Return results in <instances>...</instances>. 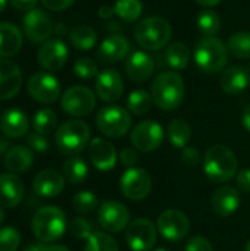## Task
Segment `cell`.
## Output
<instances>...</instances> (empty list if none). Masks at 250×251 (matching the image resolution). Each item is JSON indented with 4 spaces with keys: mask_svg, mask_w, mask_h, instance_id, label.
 <instances>
[{
    "mask_svg": "<svg viewBox=\"0 0 250 251\" xmlns=\"http://www.w3.org/2000/svg\"><path fill=\"white\" fill-rule=\"evenodd\" d=\"M200 6H205V7H214L217 4H220L222 0H196Z\"/></svg>",
    "mask_w": 250,
    "mask_h": 251,
    "instance_id": "55",
    "label": "cell"
},
{
    "mask_svg": "<svg viewBox=\"0 0 250 251\" xmlns=\"http://www.w3.org/2000/svg\"><path fill=\"white\" fill-rule=\"evenodd\" d=\"M57 125V116L52 109H41L32 118V128L35 132L47 135Z\"/></svg>",
    "mask_w": 250,
    "mask_h": 251,
    "instance_id": "38",
    "label": "cell"
},
{
    "mask_svg": "<svg viewBox=\"0 0 250 251\" xmlns=\"http://www.w3.org/2000/svg\"><path fill=\"white\" fill-rule=\"evenodd\" d=\"M130 53V43L124 35L113 34L106 37L96 51V57L100 63H116L127 57Z\"/></svg>",
    "mask_w": 250,
    "mask_h": 251,
    "instance_id": "22",
    "label": "cell"
},
{
    "mask_svg": "<svg viewBox=\"0 0 250 251\" xmlns=\"http://www.w3.org/2000/svg\"><path fill=\"white\" fill-rule=\"evenodd\" d=\"M220 85L222 91L230 96H237L243 93L250 85V72L242 65H234L222 71L220 78Z\"/></svg>",
    "mask_w": 250,
    "mask_h": 251,
    "instance_id": "24",
    "label": "cell"
},
{
    "mask_svg": "<svg viewBox=\"0 0 250 251\" xmlns=\"http://www.w3.org/2000/svg\"><path fill=\"white\" fill-rule=\"evenodd\" d=\"M44 251H69V249L60 244H53V246H46Z\"/></svg>",
    "mask_w": 250,
    "mask_h": 251,
    "instance_id": "56",
    "label": "cell"
},
{
    "mask_svg": "<svg viewBox=\"0 0 250 251\" xmlns=\"http://www.w3.org/2000/svg\"><path fill=\"white\" fill-rule=\"evenodd\" d=\"M113 12L124 22H136L143 12V4L140 0H116Z\"/></svg>",
    "mask_w": 250,
    "mask_h": 251,
    "instance_id": "36",
    "label": "cell"
},
{
    "mask_svg": "<svg viewBox=\"0 0 250 251\" xmlns=\"http://www.w3.org/2000/svg\"><path fill=\"white\" fill-rule=\"evenodd\" d=\"M249 69H250V63H249Z\"/></svg>",
    "mask_w": 250,
    "mask_h": 251,
    "instance_id": "61",
    "label": "cell"
},
{
    "mask_svg": "<svg viewBox=\"0 0 250 251\" xmlns=\"http://www.w3.org/2000/svg\"><path fill=\"white\" fill-rule=\"evenodd\" d=\"M194 60L200 71L218 74L228 63V49L218 37H203L196 44Z\"/></svg>",
    "mask_w": 250,
    "mask_h": 251,
    "instance_id": "6",
    "label": "cell"
},
{
    "mask_svg": "<svg viewBox=\"0 0 250 251\" xmlns=\"http://www.w3.org/2000/svg\"><path fill=\"white\" fill-rule=\"evenodd\" d=\"M37 59H38V63L44 69H47V71H59V69H62L65 66L66 60H68L66 44L59 38L47 40L38 49Z\"/></svg>",
    "mask_w": 250,
    "mask_h": 251,
    "instance_id": "18",
    "label": "cell"
},
{
    "mask_svg": "<svg viewBox=\"0 0 250 251\" xmlns=\"http://www.w3.org/2000/svg\"><path fill=\"white\" fill-rule=\"evenodd\" d=\"M156 228L159 229L161 235L165 240H168L171 243H177V241L184 240L189 235L190 221L186 216V213H183L181 210L168 209L159 215Z\"/></svg>",
    "mask_w": 250,
    "mask_h": 251,
    "instance_id": "10",
    "label": "cell"
},
{
    "mask_svg": "<svg viewBox=\"0 0 250 251\" xmlns=\"http://www.w3.org/2000/svg\"><path fill=\"white\" fill-rule=\"evenodd\" d=\"M10 150V143L6 141L4 138H0V156H6V153Z\"/></svg>",
    "mask_w": 250,
    "mask_h": 251,
    "instance_id": "54",
    "label": "cell"
},
{
    "mask_svg": "<svg viewBox=\"0 0 250 251\" xmlns=\"http://www.w3.org/2000/svg\"><path fill=\"white\" fill-rule=\"evenodd\" d=\"M68 229H69L71 235L74 238H77V240H85L87 241L93 235V226H91V224L85 218H81V216L74 218L69 222Z\"/></svg>",
    "mask_w": 250,
    "mask_h": 251,
    "instance_id": "41",
    "label": "cell"
},
{
    "mask_svg": "<svg viewBox=\"0 0 250 251\" xmlns=\"http://www.w3.org/2000/svg\"><path fill=\"white\" fill-rule=\"evenodd\" d=\"M84 251H119L118 243L108 232H93V235L85 241Z\"/></svg>",
    "mask_w": 250,
    "mask_h": 251,
    "instance_id": "37",
    "label": "cell"
},
{
    "mask_svg": "<svg viewBox=\"0 0 250 251\" xmlns=\"http://www.w3.org/2000/svg\"><path fill=\"white\" fill-rule=\"evenodd\" d=\"M155 251H169V250H168V249H162V247H161V249H158V250H155Z\"/></svg>",
    "mask_w": 250,
    "mask_h": 251,
    "instance_id": "60",
    "label": "cell"
},
{
    "mask_svg": "<svg viewBox=\"0 0 250 251\" xmlns=\"http://www.w3.org/2000/svg\"><path fill=\"white\" fill-rule=\"evenodd\" d=\"M245 251H250V240L248 241V244H246V249H245Z\"/></svg>",
    "mask_w": 250,
    "mask_h": 251,
    "instance_id": "59",
    "label": "cell"
},
{
    "mask_svg": "<svg viewBox=\"0 0 250 251\" xmlns=\"http://www.w3.org/2000/svg\"><path fill=\"white\" fill-rule=\"evenodd\" d=\"M181 160H183V163H184L186 166L196 168V166L200 163L202 156H200V153H199V150H197V149H194V147H189V146H187V147H184V149H183Z\"/></svg>",
    "mask_w": 250,
    "mask_h": 251,
    "instance_id": "44",
    "label": "cell"
},
{
    "mask_svg": "<svg viewBox=\"0 0 250 251\" xmlns=\"http://www.w3.org/2000/svg\"><path fill=\"white\" fill-rule=\"evenodd\" d=\"M28 94L40 103L50 104L55 103L60 96V84L56 76L47 72L34 74L27 84Z\"/></svg>",
    "mask_w": 250,
    "mask_h": 251,
    "instance_id": "13",
    "label": "cell"
},
{
    "mask_svg": "<svg viewBox=\"0 0 250 251\" xmlns=\"http://www.w3.org/2000/svg\"><path fill=\"white\" fill-rule=\"evenodd\" d=\"M119 160H121V163H122L124 166H127V168H134V165H136L137 160H139V154H137V151H136L134 147H125V149H122L121 153H119Z\"/></svg>",
    "mask_w": 250,
    "mask_h": 251,
    "instance_id": "46",
    "label": "cell"
},
{
    "mask_svg": "<svg viewBox=\"0 0 250 251\" xmlns=\"http://www.w3.org/2000/svg\"><path fill=\"white\" fill-rule=\"evenodd\" d=\"M60 104L65 113L75 118H83L94 110L96 96L88 87L74 85L63 93Z\"/></svg>",
    "mask_w": 250,
    "mask_h": 251,
    "instance_id": "8",
    "label": "cell"
},
{
    "mask_svg": "<svg viewBox=\"0 0 250 251\" xmlns=\"http://www.w3.org/2000/svg\"><path fill=\"white\" fill-rule=\"evenodd\" d=\"M6 4H7V0H0V13L6 9Z\"/></svg>",
    "mask_w": 250,
    "mask_h": 251,
    "instance_id": "57",
    "label": "cell"
},
{
    "mask_svg": "<svg viewBox=\"0 0 250 251\" xmlns=\"http://www.w3.org/2000/svg\"><path fill=\"white\" fill-rule=\"evenodd\" d=\"M150 93L159 109L172 112L178 109L184 100V81L177 72H162L155 78Z\"/></svg>",
    "mask_w": 250,
    "mask_h": 251,
    "instance_id": "2",
    "label": "cell"
},
{
    "mask_svg": "<svg viewBox=\"0 0 250 251\" xmlns=\"http://www.w3.org/2000/svg\"><path fill=\"white\" fill-rule=\"evenodd\" d=\"M0 126H1V132L7 138H19L28 132L29 121L22 110L9 109L1 115Z\"/></svg>",
    "mask_w": 250,
    "mask_h": 251,
    "instance_id": "26",
    "label": "cell"
},
{
    "mask_svg": "<svg viewBox=\"0 0 250 251\" xmlns=\"http://www.w3.org/2000/svg\"><path fill=\"white\" fill-rule=\"evenodd\" d=\"M55 31V25L52 18L41 9H32L24 18V32L32 43H46L52 32Z\"/></svg>",
    "mask_w": 250,
    "mask_h": 251,
    "instance_id": "15",
    "label": "cell"
},
{
    "mask_svg": "<svg viewBox=\"0 0 250 251\" xmlns=\"http://www.w3.org/2000/svg\"><path fill=\"white\" fill-rule=\"evenodd\" d=\"M55 34H57L59 37H62V35H66L69 32H68V28H66L65 24H57V25H55Z\"/></svg>",
    "mask_w": 250,
    "mask_h": 251,
    "instance_id": "53",
    "label": "cell"
},
{
    "mask_svg": "<svg viewBox=\"0 0 250 251\" xmlns=\"http://www.w3.org/2000/svg\"><path fill=\"white\" fill-rule=\"evenodd\" d=\"M24 184L15 174L0 175V206L12 209L18 206L24 199Z\"/></svg>",
    "mask_w": 250,
    "mask_h": 251,
    "instance_id": "25",
    "label": "cell"
},
{
    "mask_svg": "<svg viewBox=\"0 0 250 251\" xmlns=\"http://www.w3.org/2000/svg\"><path fill=\"white\" fill-rule=\"evenodd\" d=\"M72 206L78 213L88 215L96 210V207L99 206V200L91 191L84 190V191H78L72 197Z\"/></svg>",
    "mask_w": 250,
    "mask_h": 251,
    "instance_id": "39",
    "label": "cell"
},
{
    "mask_svg": "<svg viewBox=\"0 0 250 251\" xmlns=\"http://www.w3.org/2000/svg\"><path fill=\"white\" fill-rule=\"evenodd\" d=\"M99 224L106 232H121L130 225V212L121 201H105L99 207Z\"/></svg>",
    "mask_w": 250,
    "mask_h": 251,
    "instance_id": "14",
    "label": "cell"
},
{
    "mask_svg": "<svg viewBox=\"0 0 250 251\" xmlns=\"http://www.w3.org/2000/svg\"><path fill=\"white\" fill-rule=\"evenodd\" d=\"M38 0H10V4L19 10V12H31L32 9H35Z\"/></svg>",
    "mask_w": 250,
    "mask_h": 251,
    "instance_id": "49",
    "label": "cell"
},
{
    "mask_svg": "<svg viewBox=\"0 0 250 251\" xmlns=\"http://www.w3.org/2000/svg\"><path fill=\"white\" fill-rule=\"evenodd\" d=\"M165 60L172 69H177V71L186 69L190 62V49L184 43L177 41L168 46L165 51Z\"/></svg>",
    "mask_w": 250,
    "mask_h": 251,
    "instance_id": "33",
    "label": "cell"
},
{
    "mask_svg": "<svg viewBox=\"0 0 250 251\" xmlns=\"http://www.w3.org/2000/svg\"><path fill=\"white\" fill-rule=\"evenodd\" d=\"M68 37H69V43L78 50H90V49L94 47V44L97 41L96 31L88 25H77V26H74L69 31Z\"/></svg>",
    "mask_w": 250,
    "mask_h": 251,
    "instance_id": "30",
    "label": "cell"
},
{
    "mask_svg": "<svg viewBox=\"0 0 250 251\" xmlns=\"http://www.w3.org/2000/svg\"><path fill=\"white\" fill-rule=\"evenodd\" d=\"M197 28L205 37H217L221 29V18L215 10L205 9L197 15Z\"/></svg>",
    "mask_w": 250,
    "mask_h": 251,
    "instance_id": "35",
    "label": "cell"
},
{
    "mask_svg": "<svg viewBox=\"0 0 250 251\" xmlns=\"http://www.w3.org/2000/svg\"><path fill=\"white\" fill-rule=\"evenodd\" d=\"M155 71V60L146 51L137 50L133 51L125 60V74L127 76L137 84L146 82Z\"/></svg>",
    "mask_w": 250,
    "mask_h": 251,
    "instance_id": "20",
    "label": "cell"
},
{
    "mask_svg": "<svg viewBox=\"0 0 250 251\" xmlns=\"http://www.w3.org/2000/svg\"><path fill=\"white\" fill-rule=\"evenodd\" d=\"M125 241L133 251H152L156 244V228L152 221L139 218L130 222Z\"/></svg>",
    "mask_w": 250,
    "mask_h": 251,
    "instance_id": "12",
    "label": "cell"
},
{
    "mask_svg": "<svg viewBox=\"0 0 250 251\" xmlns=\"http://www.w3.org/2000/svg\"><path fill=\"white\" fill-rule=\"evenodd\" d=\"M186 251H214V246L205 237H193L187 241Z\"/></svg>",
    "mask_w": 250,
    "mask_h": 251,
    "instance_id": "45",
    "label": "cell"
},
{
    "mask_svg": "<svg viewBox=\"0 0 250 251\" xmlns=\"http://www.w3.org/2000/svg\"><path fill=\"white\" fill-rule=\"evenodd\" d=\"M46 250V246L44 243H32V244H28L22 251H44Z\"/></svg>",
    "mask_w": 250,
    "mask_h": 251,
    "instance_id": "52",
    "label": "cell"
},
{
    "mask_svg": "<svg viewBox=\"0 0 250 251\" xmlns=\"http://www.w3.org/2000/svg\"><path fill=\"white\" fill-rule=\"evenodd\" d=\"M74 72L78 78L81 79H91L99 75L97 65L93 59L90 57H80L74 63Z\"/></svg>",
    "mask_w": 250,
    "mask_h": 251,
    "instance_id": "42",
    "label": "cell"
},
{
    "mask_svg": "<svg viewBox=\"0 0 250 251\" xmlns=\"http://www.w3.org/2000/svg\"><path fill=\"white\" fill-rule=\"evenodd\" d=\"M240 206V193L237 188L224 185L218 188L212 199H211V207L214 213L220 218H228L234 212H237Z\"/></svg>",
    "mask_w": 250,
    "mask_h": 251,
    "instance_id": "23",
    "label": "cell"
},
{
    "mask_svg": "<svg viewBox=\"0 0 250 251\" xmlns=\"http://www.w3.org/2000/svg\"><path fill=\"white\" fill-rule=\"evenodd\" d=\"M34 237L40 243H53L59 240L66 231V218L63 210L56 206L40 207L31 221Z\"/></svg>",
    "mask_w": 250,
    "mask_h": 251,
    "instance_id": "3",
    "label": "cell"
},
{
    "mask_svg": "<svg viewBox=\"0 0 250 251\" xmlns=\"http://www.w3.org/2000/svg\"><path fill=\"white\" fill-rule=\"evenodd\" d=\"M113 13H115L113 7H109V6H100V9H99V16L102 19H109Z\"/></svg>",
    "mask_w": 250,
    "mask_h": 251,
    "instance_id": "50",
    "label": "cell"
},
{
    "mask_svg": "<svg viewBox=\"0 0 250 251\" xmlns=\"http://www.w3.org/2000/svg\"><path fill=\"white\" fill-rule=\"evenodd\" d=\"M169 143L177 149H184L192 140V126L184 119H172L167 128Z\"/></svg>",
    "mask_w": 250,
    "mask_h": 251,
    "instance_id": "29",
    "label": "cell"
},
{
    "mask_svg": "<svg viewBox=\"0 0 250 251\" xmlns=\"http://www.w3.org/2000/svg\"><path fill=\"white\" fill-rule=\"evenodd\" d=\"M153 103L155 101H153L152 93L146 90H134L130 93L127 99V110L131 112L133 115L143 116L150 112Z\"/></svg>",
    "mask_w": 250,
    "mask_h": 251,
    "instance_id": "31",
    "label": "cell"
},
{
    "mask_svg": "<svg viewBox=\"0 0 250 251\" xmlns=\"http://www.w3.org/2000/svg\"><path fill=\"white\" fill-rule=\"evenodd\" d=\"M22 47V34L18 26L0 22V57H10Z\"/></svg>",
    "mask_w": 250,
    "mask_h": 251,
    "instance_id": "28",
    "label": "cell"
},
{
    "mask_svg": "<svg viewBox=\"0 0 250 251\" xmlns=\"http://www.w3.org/2000/svg\"><path fill=\"white\" fill-rule=\"evenodd\" d=\"M237 157L224 144L211 146L203 157L205 175L215 184H225L237 175Z\"/></svg>",
    "mask_w": 250,
    "mask_h": 251,
    "instance_id": "1",
    "label": "cell"
},
{
    "mask_svg": "<svg viewBox=\"0 0 250 251\" xmlns=\"http://www.w3.org/2000/svg\"><path fill=\"white\" fill-rule=\"evenodd\" d=\"M236 184H237V190L240 193L250 194V169H242L237 172L236 175Z\"/></svg>",
    "mask_w": 250,
    "mask_h": 251,
    "instance_id": "47",
    "label": "cell"
},
{
    "mask_svg": "<svg viewBox=\"0 0 250 251\" xmlns=\"http://www.w3.org/2000/svg\"><path fill=\"white\" fill-rule=\"evenodd\" d=\"M34 163V154L29 147L25 146H13L4 156V168L10 174H22L27 172Z\"/></svg>",
    "mask_w": 250,
    "mask_h": 251,
    "instance_id": "27",
    "label": "cell"
},
{
    "mask_svg": "<svg viewBox=\"0 0 250 251\" xmlns=\"http://www.w3.org/2000/svg\"><path fill=\"white\" fill-rule=\"evenodd\" d=\"M27 143H28L29 149L37 153H46L49 150V140L43 134H38V132L29 134L27 137Z\"/></svg>",
    "mask_w": 250,
    "mask_h": 251,
    "instance_id": "43",
    "label": "cell"
},
{
    "mask_svg": "<svg viewBox=\"0 0 250 251\" xmlns=\"http://www.w3.org/2000/svg\"><path fill=\"white\" fill-rule=\"evenodd\" d=\"M165 132L164 128L155 121H143L134 126L131 131L130 141L133 147L139 151L150 153L161 147L164 143Z\"/></svg>",
    "mask_w": 250,
    "mask_h": 251,
    "instance_id": "11",
    "label": "cell"
},
{
    "mask_svg": "<svg viewBox=\"0 0 250 251\" xmlns=\"http://www.w3.org/2000/svg\"><path fill=\"white\" fill-rule=\"evenodd\" d=\"M119 187L128 200L140 201L152 191V176L141 168H128L121 176Z\"/></svg>",
    "mask_w": 250,
    "mask_h": 251,
    "instance_id": "9",
    "label": "cell"
},
{
    "mask_svg": "<svg viewBox=\"0 0 250 251\" xmlns=\"http://www.w3.org/2000/svg\"><path fill=\"white\" fill-rule=\"evenodd\" d=\"M131 115L127 109L111 104L105 106L97 112L96 125L99 131L108 138H121L131 128Z\"/></svg>",
    "mask_w": 250,
    "mask_h": 251,
    "instance_id": "7",
    "label": "cell"
},
{
    "mask_svg": "<svg viewBox=\"0 0 250 251\" xmlns=\"http://www.w3.org/2000/svg\"><path fill=\"white\" fill-rule=\"evenodd\" d=\"M242 121H243V126L250 132V104L243 110V116H242Z\"/></svg>",
    "mask_w": 250,
    "mask_h": 251,
    "instance_id": "51",
    "label": "cell"
},
{
    "mask_svg": "<svg viewBox=\"0 0 250 251\" xmlns=\"http://www.w3.org/2000/svg\"><path fill=\"white\" fill-rule=\"evenodd\" d=\"M90 134V126L84 121L71 119L57 128L55 134V143L62 154L74 157L88 146Z\"/></svg>",
    "mask_w": 250,
    "mask_h": 251,
    "instance_id": "5",
    "label": "cell"
},
{
    "mask_svg": "<svg viewBox=\"0 0 250 251\" xmlns=\"http://www.w3.org/2000/svg\"><path fill=\"white\" fill-rule=\"evenodd\" d=\"M65 176L55 169H44L34 176L32 190L37 196L52 199L59 196L65 188Z\"/></svg>",
    "mask_w": 250,
    "mask_h": 251,
    "instance_id": "21",
    "label": "cell"
},
{
    "mask_svg": "<svg viewBox=\"0 0 250 251\" xmlns=\"http://www.w3.org/2000/svg\"><path fill=\"white\" fill-rule=\"evenodd\" d=\"M62 175L65 176V179L71 184H81L87 179L88 176V168H87V163L78 157V156H74V157H69L65 163H63V168H62Z\"/></svg>",
    "mask_w": 250,
    "mask_h": 251,
    "instance_id": "32",
    "label": "cell"
},
{
    "mask_svg": "<svg viewBox=\"0 0 250 251\" xmlns=\"http://www.w3.org/2000/svg\"><path fill=\"white\" fill-rule=\"evenodd\" d=\"M88 157H90L91 165L102 172L112 171L118 160L115 146L111 141H108L106 138H100V137L93 138L90 141Z\"/></svg>",
    "mask_w": 250,
    "mask_h": 251,
    "instance_id": "17",
    "label": "cell"
},
{
    "mask_svg": "<svg viewBox=\"0 0 250 251\" xmlns=\"http://www.w3.org/2000/svg\"><path fill=\"white\" fill-rule=\"evenodd\" d=\"M22 84V72L19 66L7 59L0 57V100L15 97Z\"/></svg>",
    "mask_w": 250,
    "mask_h": 251,
    "instance_id": "19",
    "label": "cell"
},
{
    "mask_svg": "<svg viewBox=\"0 0 250 251\" xmlns=\"http://www.w3.org/2000/svg\"><path fill=\"white\" fill-rule=\"evenodd\" d=\"M75 0H41L43 6L49 10H53V12H60V10H65L68 9L69 6H72Z\"/></svg>",
    "mask_w": 250,
    "mask_h": 251,
    "instance_id": "48",
    "label": "cell"
},
{
    "mask_svg": "<svg viewBox=\"0 0 250 251\" xmlns=\"http://www.w3.org/2000/svg\"><path fill=\"white\" fill-rule=\"evenodd\" d=\"M134 37L140 47L149 51H155L161 50L169 43L172 37V28L165 18L149 16L137 24Z\"/></svg>",
    "mask_w": 250,
    "mask_h": 251,
    "instance_id": "4",
    "label": "cell"
},
{
    "mask_svg": "<svg viewBox=\"0 0 250 251\" xmlns=\"http://www.w3.org/2000/svg\"><path fill=\"white\" fill-rule=\"evenodd\" d=\"M21 244V234L13 226L0 228V251H16Z\"/></svg>",
    "mask_w": 250,
    "mask_h": 251,
    "instance_id": "40",
    "label": "cell"
},
{
    "mask_svg": "<svg viewBox=\"0 0 250 251\" xmlns=\"http://www.w3.org/2000/svg\"><path fill=\"white\" fill-rule=\"evenodd\" d=\"M4 222V210H3V207L0 206V225Z\"/></svg>",
    "mask_w": 250,
    "mask_h": 251,
    "instance_id": "58",
    "label": "cell"
},
{
    "mask_svg": "<svg viewBox=\"0 0 250 251\" xmlns=\"http://www.w3.org/2000/svg\"><path fill=\"white\" fill-rule=\"evenodd\" d=\"M96 93L105 103L118 101L124 93V81L121 74L112 68L99 72L96 78Z\"/></svg>",
    "mask_w": 250,
    "mask_h": 251,
    "instance_id": "16",
    "label": "cell"
},
{
    "mask_svg": "<svg viewBox=\"0 0 250 251\" xmlns=\"http://www.w3.org/2000/svg\"><path fill=\"white\" fill-rule=\"evenodd\" d=\"M228 53L240 60H250V32L239 31L227 41Z\"/></svg>",
    "mask_w": 250,
    "mask_h": 251,
    "instance_id": "34",
    "label": "cell"
}]
</instances>
